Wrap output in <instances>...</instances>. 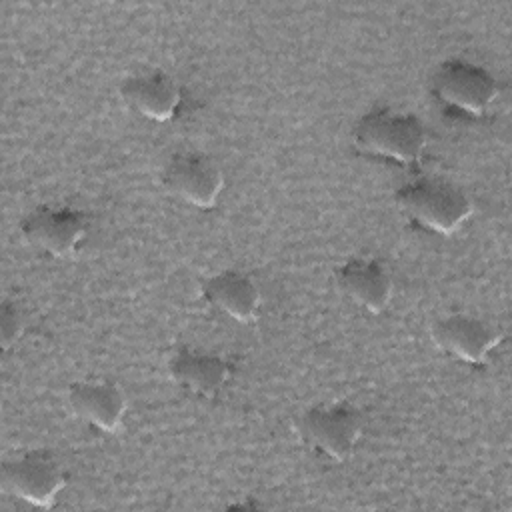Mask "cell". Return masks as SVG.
<instances>
[{
	"mask_svg": "<svg viewBox=\"0 0 512 512\" xmlns=\"http://www.w3.org/2000/svg\"><path fill=\"white\" fill-rule=\"evenodd\" d=\"M432 340L442 352L450 354L456 360L468 364H482L488 354L498 346L500 334L494 326L480 318L452 314L434 324Z\"/></svg>",
	"mask_w": 512,
	"mask_h": 512,
	"instance_id": "cell-8",
	"label": "cell"
},
{
	"mask_svg": "<svg viewBox=\"0 0 512 512\" xmlns=\"http://www.w3.org/2000/svg\"><path fill=\"white\" fill-rule=\"evenodd\" d=\"M352 142L356 152L366 158L412 166L426 150V130L412 114L376 108L358 120Z\"/></svg>",
	"mask_w": 512,
	"mask_h": 512,
	"instance_id": "cell-1",
	"label": "cell"
},
{
	"mask_svg": "<svg viewBox=\"0 0 512 512\" xmlns=\"http://www.w3.org/2000/svg\"><path fill=\"white\" fill-rule=\"evenodd\" d=\"M296 430L310 450L342 462L362 436V416L348 406H318L298 418Z\"/></svg>",
	"mask_w": 512,
	"mask_h": 512,
	"instance_id": "cell-4",
	"label": "cell"
},
{
	"mask_svg": "<svg viewBox=\"0 0 512 512\" xmlns=\"http://www.w3.org/2000/svg\"><path fill=\"white\" fill-rule=\"evenodd\" d=\"M20 232L30 246L64 258L86 238V220L72 208H38L22 220Z\"/></svg>",
	"mask_w": 512,
	"mask_h": 512,
	"instance_id": "cell-6",
	"label": "cell"
},
{
	"mask_svg": "<svg viewBox=\"0 0 512 512\" xmlns=\"http://www.w3.org/2000/svg\"><path fill=\"white\" fill-rule=\"evenodd\" d=\"M164 188L180 200L198 206L212 208L222 192L224 178L220 168L202 154H176L162 172Z\"/></svg>",
	"mask_w": 512,
	"mask_h": 512,
	"instance_id": "cell-5",
	"label": "cell"
},
{
	"mask_svg": "<svg viewBox=\"0 0 512 512\" xmlns=\"http://www.w3.org/2000/svg\"><path fill=\"white\" fill-rule=\"evenodd\" d=\"M336 282L350 300L372 314L382 312L390 304L392 280L376 260H348L336 270Z\"/></svg>",
	"mask_w": 512,
	"mask_h": 512,
	"instance_id": "cell-10",
	"label": "cell"
},
{
	"mask_svg": "<svg viewBox=\"0 0 512 512\" xmlns=\"http://www.w3.org/2000/svg\"><path fill=\"white\" fill-rule=\"evenodd\" d=\"M200 292L208 304L238 322H250L260 308V292L256 284L246 274L234 270L206 278Z\"/></svg>",
	"mask_w": 512,
	"mask_h": 512,
	"instance_id": "cell-12",
	"label": "cell"
},
{
	"mask_svg": "<svg viewBox=\"0 0 512 512\" xmlns=\"http://www.w3.org/2000/svg\"><path fill=\"white\" fill-rule=\"evenodd\" d=\"M0 478L6 492L34 506H50L64 486L60 466L44 452H30L6 462Z\"/></svg>",
	"mask_w": 512,
	"mask_h": 512,
	"instance_id": "cell-7",
	"label": "cell"
},
{
	"mask_svg": "<svg viewBox=\"0 0 512 512\" xmlns=\"http://www.w3.org/2000/svg\"><path fill=\"white\" fill-rule=\"evenodd\" d=\"M68 408L82 422L104 432H114L122 424L126 400L118 386L100 380H86L70 386Z\"/></svg>",
	"mask_w": 512,
	"mask_h": 512,
	"instance_id": "cell-9",
	"label": "cell"
},
{
	"mask_svg": "<svg viewBox=\"0 0 512 512\" xmlns=\"http://www.w3.org/2000/svg\"><path fill=\"white\" fill-rule=\"evenodd\" d=\"M404 216L434 234H454L472 214L470 198L454 184L442 180H416L396 192Z\"/></svg>",
	"mask_w": 512,
	"mask_h": 512,
	"instance_id": "cell-2",
	"label": "cell"
},
{
	"mask_svg": "<svg viewBox=\"0 0 512 512\" xmlns=\"http://www.w3.org/2000/svg\"><path fill=\"white\" fill-rule=\"evenodd\" d=\"M432 94L448 110L468 118L484 116L496 96V78L466 60H448L432 74Z\"/></svg>",
	"mask_w": 512,
	"mask_h": 512,
	"instance_id": "cell-3",
	"label": "cell"
},
{
	"mask_svg": "<svg viewBox=\"0 0 512 512\" xmlns=\"http://www.w3.org/2000/svg\"><path fill=\"white\" fill-rule=\"evenodd\" d=\"M22 326H24V320L20 318L18 310L10 304H4L2 314H0V332H2L4 348H8L10 344H14L18 340V336L22 334Z\"/></svg>",
	"mask_w": 512,
	"mask_h": 512,
	"instance_id": "cell-14",
	"label": "cell"
},
{
	"mask_svg": "<svg viewBox=\"0 0 512 512\" xmlns=\"http://www.w3.org/2000/svg\"><path fill=\"white\" fill-rule=\"evenodd\" d=\"M124 102L150 120H170L180 104L176 82L164 72H148L126 78L122 84Z\"/></svg>",
	"mask_w": 512,
	"mask_h": 512,
	"instance_id": "cell-11",
	"label": "cell"
},
{
	"mask_svg": "<svg viewBox=\"0 0 512 512\" xmlns=\"http://www.w3.org/2000/svg\"><path fill=\"white\" fill-rule=\"evenodd\" d=\"M168 374L182 388L194 394L210 396L226 382L228 364L216 354L180 348L168 362Z\"/></svg>",
	"mask_w": 512,
	"mask_h": 512,
	"instance_id": "cell-13",
	"label": "cell"
}]
</instances>
